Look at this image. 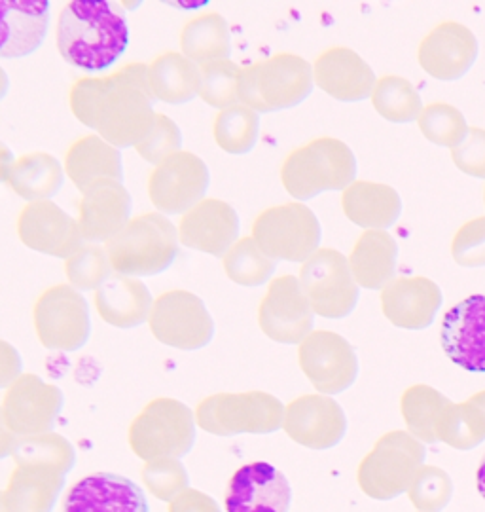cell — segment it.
I'll return each mask as SVG.
<instances>
[{
	"label": "cell",
	"mask_w": 485,
	"mask_h": 512,
	"mask_svg": "<svg viewBox=\"0 0 485 512\" xmlns=\"http://www.w3.org/2000/svg\"><path fill=\"white\" fill-rule=\"evenodd\" d=\"M180 48L190 61L199 65L228 61L232 37L226 19L215 12L190 19L180 33Z\"/></svg>",
	"instance_id": "obj_33"
},
{
	"label": "cell",
	"mask_w": 485,
	"mask_h": 512,
	"mask_svg": "<svg viewBox=\"0 0 485 512\" xmlns=\"http://www.w3.org/2000/svg\"><path fill=\"white\" fill-rule=\"evenodd\" d=\"M141 476L150 494L169 503L177 495L182 494L190 482L188 471L184 469L180 459L148 461L141 471Z\"/></svg>",
	"instance_id": "obj_42"
},
{
	"label": "cell",
	"mask_w": 485,
	"mask_h": 512,
	"mask_svg": "<svg viewBox=\"0 0 485 512\" xmlns=\"http://www.w3.org/2000/svg\"><path fill=\"white\" fill-rule=\"evenodd\" d=\"M110 262L107 251L95 245H86L78 249L65 262V275L74 289L93 291L99 289L110 277Z\"/></svg>",
	"instance_id": "obj_41"
},
{
	"label": "cell",
	"mask_w": 485,
	"mask_h": 512,
	"mask_svg": "<svg viewBox=\"0 0 485 512\" xmlns=\"http://www.w3.org/2000/svg\"><path fill=\"white\" fill-rule=\"evenodd\" d=\"M372 105L381 118L393 124L415 122L425 109L414 84L393 74L381 76L376 82L372 92Z\"/></svg>",
	"instance_id": "obj_36"
},
{
	"label": "cell",
	"mask_w": 485,
	"mask_h": 512,
	"mask_svg": "<svg viewBox=\"0 0 485 512\" xmlns=\"http://www.w3.org/2000/svg\"><path fill=\"white\" fill-rule=\"evenodd\" d=\"M131 215V196L122 183L99 184L82 196L78 226L88 241H108L126 228Z\"/></svg>",
	"instance_id": "obj_24"
},
{
	"label": "cell",
	"mask_w": 485,
	"mask_h": 512,
	"mask_svg": "<svg viewBox=\"0 0 485 512\" xmlns=\"http://www.w3.org/2000/svg\"><path fill=\"white\" fill-rule=\"evenodd\" d=\"M50 27L48 0H0V57L35 54Z\"/></svg>",
	"instance_id": "obj_22"
},
{
	"label": "cell",
	"mask_w": 485,
	"mask_h": 512,
	"mask_svg": "<svg viewBox=\"0 0 485 512\" xmlns=\"http://www.w3.org/2000/svg\"><path fill=\"white\" fill-rule=\"evenodd\" d=\"M63 512H150V507L137 482L116 473H93L72 486Z\"/></svg>",
	"instance_id": "obj_19"
},
{
	"label": "cell",
	"mask_w": 485,
	"mask_h": 512,
	"mask_svg": "<svg viewBox=\"0 0 485 512\" xmlns=\"http://www.w3.org/2000/svg\"><path fill=\"white\" fill-rule=\"evenodd\" d=\"M277 268V260L266 255L252 238L239 239L224 255L226 275L241 287H260Z\"/></svg>",
	"instance_id": "obj_38"
},
{
	"label": "cell",
	"mask_w": 485,
	"mask_h": 512,
	"mask_svg": "<svg viewBox=\"0 0 485 512\" xmlns=\"http://www.w3.org/2000/svg\"><path fill=\"white\" fill-rule=\"evenodd\" d=\"M196 416L177 399H154L129 427V446L143 461L182 459L196 444Z\"/></svg>",
	"instance_id": "obj_6"
},
{
	"label": "cell",
	"mask_w": 485,
	"mask_h": 512,
	"mask_svg": "<svg viewBox=\"0 0 485 512\" xmlns=\"http://www.w3.org/2000/svg\"><path fill=\"white\" fill-rule=\"evenodd\" d=\"M110 268L126 277H150L171 268L179 255V232L162 213H144L105 245Z\"/></svg>",
	"instance_id": "obj_4"
},
{
	"label": "cell",
	"mask_w": 485,
	"mask_h": 512,
	"mask_svg": "<svg viewBox=\"0 0 485 512\" xmlns=\"http://www.w3.org/2000/svg\"><path fill=\"white\" fill-rule=\"evenodd\" d=\"M12 458L18 467H44L67 476L76 463V452L65 437L57 433H42L18 437Z\"/></svg>",
	"instance_id": "obj_34"
},
{
	"label": "cell",
	"mask_w": 485,
	"mask_h": 512,
	"mask_svg": "<svg viewBox=\"0 0 485 512\" xmlns=\"http://www.w3.org/2000/svg\"><path fill=\"white\" fill-rule=\"evenodd\" d=\"M224 507L226 512H290L292 486L275 465L254 461L230 478Z\"/></svg>",
	"instance_id": "obj_14"
},
{
	"label": "cell",
	"mask_w": 485,
	"mask_h": 512,
	"mask_svg": "<svg viewBox=\"0 0 485 512\" xmlns=\"http://www.w3.org/2000/svg\"><path fill=\"white\" fill-rule=\"evenodd\" d=\"M315 84L342 103H360L372 97L378 82L372 67L357 52L334 46L324 50L313 65Z\"/></svg>",
	"instance_id": "obj_21"
},
{
	"label": "cell",
	"mask_w": 485,
	"mask_h": 512,
	"mask_svg": "<svg viewBox=\"0 0 485 512\" xmlns=\"http://www.w3.org/2000/svg\"><path fill=\"white\" fill-rule=\"evenodd\" d=\"M478 52V40L468 27L457 21H444L421 40L417 61L432 78L455 82L474 67Z\"/></svg>",
	"instance_id": "obj_17"
},
{
	"label": "cell",
	"mask_w": 485,
	"mask_h": 512,
	"mask_svg": "<svg viewBox=\"0 0 485 512\" xmlns=\"http://www.w3.org/2000/svg\"><path fill=\"white\" fill-rule=\"evenodd\" d=\"M10 92V78H8V74L4 73V69L0 67V101L8 95Z\"/></svg>",
	"instance_id": "obj_51"
},
{
	"label": "cell",
	"mask_w": 485,
	"mask_h": 512,
	"mask_svg": "<svg viewBox=\"0 0 485 512\" xmlns=\"http://www.w3.org/2000/svg\"><path fill=\"white\" fill-rule=\"evenodd\" d=\"M484 203H485V190H484Z\"/></svg>",
	"instance_id": "obj_53"
},
{
	"label": "cell",
	"mask_w": 485,
	"mask_h": 512,
	"mask_svg": "<svg viewBox=\"0 0 485 512\" xmlns=\"http://www.w3.org/2000/svg\"><path fill=\"white\" fill-rule=\"evenodd\" d=\"M182 147V133L179 126L165 114H156L154 128L137 145L139 156L148 164H162L169 156L180 152Z\"/></svg>",
	"instance_id": "obj_43"
},
{
	"label": "cell",
	"mask_w": 485,
	"mask_h": 512,
	"mask_svg": "<svg viewBox=\"0 0 485 512\" xmlns=\"http://www.w3.org/2000/svg\"><path fill=\"white\" fill-rule=\"evenodd\" d=\"M283 404L262 391L216 393L196 408V423L216 437L266 435L281 427Z\"/></svg>",
	"instance_id": "obj_7"
},
{
	"label": "cell",
	"mask_w": 485,
	"mask_h": 512,
	"mask_svg": "<svg viewBox=\"0 0 485 512\" xmlns=\"http://www.w3.org/2000/svg\"><path fill=\"white\" fill-rule=\"evenodd\" d=\"M201 99L215 109H230L239 101V76L241 69L228 61H215L201 65Z\"/></svg>",
	"instance_id": "obj_40"
},
{
	"label": "cell",
	"mask_w": 485,
	"mask_h": 512,
	"mask_svg": "<svg viewBox=\"0 0 485 512\" xmlns=\"http://www.w3.org/2000/svg\"><path fill=\"white\" fill-rule=\"evenodd\" d=\"M252 239L273 260L306 262L319 251L323 228L317 215L304 203H283L256 217Z\"/></svg>",
	"instance_id": "obj_8"
},
{
	"label": "cell",
	"mask_w": 485,
	"mask_h": 512,
	"mask_svg": "<svg viewBox=\"0 0 485 512\" xmlns=\"http://www.w3.org/2000/svg\"><path fill=\"white\" fill-rule=\"evenodd\" d=\"M18 234L29 249L65 260L84 247L78 220L50 200L23 207L18 217Z\"/></svg>",
	"instance_id": "obj_18"
},
{
	"label": "cell",
	"mask_w": 485,
	"mask_h": 512,
	"mask_svg": "<svg viewBox=\"0 0 485 512\" xmlns=\"http://www.w3.org/2000/svg\"><path fill=\"white\" fill-rule=\"evenodd\" d=\"M451 256L463 268L485 266V217L465 222L451 241Z\"/></svg>",
	"instance_id": "obj_44"
},
{
	"label": "cell",
	"mask_w": 485,
	"mask_h": 512,
	"mask_svg": "<svg viewBox=\"0 0 485 512\" xmlns=\"http://www.w3.org/2000/svg\"><path fill=\"white\" fill-rule=\"evenodd\" d=\"M0 512H6V509H4V501H2V492H0Z\"/></svg>",
	"instance_id": "obj_52"
},
{
	"label": "cell",
	"mask_w": 485,
	"mask_h": 512,
	"mask_svg": "<svg viewBox=\"0 0 485 512\" xmlns=\"http://www.w3.org/2000/svg\"><path fill=\"white\" fill-rule=\"evenodd\" d=\"M95 308L101 319L116 329L143 325L152 311V294L143 281L126 275H110L95 293Z\"/></svg>",
	"instance_id": "obj_26"
},
{
	"label": "cell",
	"mask_w": 485,
	"mask_h": 512,
	"mask_svg": "<svg viewBox=\"0 0 485 512\" xmlns=\"http://www.w3.org/2000/svg\"><path fill=\"white\" fill-rule=\"evenodd\" d=\"M300 365L317 389L338 393L353 382L357 363L347 342L330 332L309 336L300 348Z\"/></svg>",
	"instance_id": "obj_23"
},
{
	"label": "cell",
	"mask_w": 485,
	"mask_h": 512,
	"mask_svg": "<svg viewBox=\"0 0 485 512\" xmlns=\"http://www.w3.org/2000/svg\"><path fill=\"white\" fill-rule=\"evenodd\" d=\"M63 391L42 382L35 374H21L2 399L6 427L16 437L50 433L63 410Z\"/></svg>",
	"instance_id": "obj_13"
},
{
	"label": "cell",
	"mask_w": 485,
	"mask_h": 512,
	"mask_svg": "<svg viewBox=\"0 0 485 512\" xmlns=\"http://www.w3.org/2000/svg\"><path fill=\"white\" fill-rule=\"evenodd\" d=\"M476 488H478V492L484 497L485 501V456L480 461V467L476 471Z\"/></svg>",
	"instance_id": "obj_50"
},
{
	"label": "cell",
	"mask_w": 485,
	"mask_h": 512,
	"mask_svg": "<svg viewBox=\"0 0 485 512\" xmlns=\"http://www.w3.org/2000/svg\"><path fill=\"white\" fill-rule=\"evenodd\" d=\"M381 300L391 321L419 329L431 323L442 304V293L427 277H400L385 285Z\"/></svg>",
	"instance_id": "obj_27"
},
{
	"label": "cell",
	"mask_w": 485,
	"mask_h": 512,
	"mask_svg": "<svg viewBox=\"0 0 485 512\" xmlns=\"http://www.w3.org/2000/svg\"><path fill=\"white\" fill-rule=\"evenodd\" d=\"M215 141L218 147L228 154H249L256 147L260 133V118L258 112L235 105L230 109L220 110L215 120Z\"/></svg>",
	"instance_id": "obj_37"
},
{
	"label": "cell",
	"mask_w": 485,
	"mask_h": 512,
	"mask_svg": "<svg viewBox=\"0 0 485 512\" xmlns=\"http://www.w3.org/2000/svg\"><path fill=\"white\" fill-rule=\"evenodd\" d=\"M300 285L311 308L330 319L345 317L359 298L349 258L336 249H319L309 256L300 270Z\"/></svg>",
	"instance_id": "obj_11"
},
{
	"label": "cell",
	"mask_w": 485,
	"mask_h": 512,
	"mask_svg": "<svg viewBox=\"0 0 485 512\" xmlns=\"http://www.w3.org/2000/svg\"><path fill=\"white\" fill-rule=\"evenodd\" d=\"M14 162H16V160H14L12 150L0 141V183H6L8 171H10V167L14 165Z\"/></svg>",
	"instance_id": "obj_49"
},
{
	"label": "cell",
	"mask_w": 485,
	"mask_h": 512,
	"mask_svg": "<svg viewBox=\"0 0 485 512\" xmlns=\"http://www.w3.org/2000/svg\"><path fill=\"white\" fill-rule=\"evenodd\" d=\"M65 171L82 194L99 184L124 181L120 150L99 135H88L72 143L65 154Z\"/></svg>",
	"instance_id": "obj_25"
},
{
	"label": "cell",
	"mask_w": 485,
	"mask_h": 512,
	"mask_svg": "<svg viewBox=\"0 0 485 512\" xmlns=\"http://www.w3.org/2000/svg\"><path fill=\"white\" fill-rule=\"evenodd\" d=\"M23 361L18 349L10 342L0 340V389L10 387L21 376Z\"/></svg>",
	"instance_id": "obj_47"
},
{
	"label": "cell",
	"mask_w": 485,
	"mask_h": 512,
	"mask_svg": "<svg viewBox=\"0 0 485 512\" xmlns=\"http://www.w3.org/2000/svg\"><path fill=\"white\" fill-rule=\"evenodd\" d=\"M16 440H18V437H16V435L6 427V423H4V416H2V410H0V459L12 456V450H14Z\"/></svg>",
	"instance_id": "obj_48"
},
{
	"label": "cell",
	"mask_w": 485,
	"mask_h": 512,
	"mask_svg": "<svg viewBox=\"0 0 485 512\" xmlns=\"http://www.w3.org/2000/svg\"><path fill=\"white\" fill-rule=\"evenodd\" d=\"M417 124L425 139L444 148L459 147L470 129L463 112L442 101L427 105L417 118Z\"/></svg>",
	"instance_id": "obj_39"
},
{
	"label": "cell",
	"mask_w": 485,
	"mask_h": 512,
	"mask_svg": "<svg viewBox=\"0 0 485 512\" xmlns=\"http://www.w3.org/2000/svg\"><path fill=\"white\" fill-rule=\"evenodd\" d=\"M209 183L205 162L192 152L180 150L156 165L148 179V196L160 213L180 215L205 198Z\"/></svg>",
	"instance_id": "obj_12"
},
{
	"label": "cell",
	"mask_w": 485,
	"mask_h": 512,
	"mask_svg": "<svg viewBox=\"0 0 485 512\" xmlns=\"http://www.w3.org/2000/svg\"><path fill=\"white\" fill-rule=\"evenodd\" d=\"M150 330L158 342L182 351L207 348L215 336V321L203 300L188 291L160 294L148 317Z\"/></svg>",
	"instance_id": "obj_9"
},
{
	"label": "cell",
	"mask_w": 485,
	"mask_h": 512,
	"mask_svg": "<svg viewBox=\"0 0 485 512\" xmlns=\"http://www.w3.org/2000/svg\"><path fill=\"white\" fill-rule=\"evenodd\" d=\"M451 160L457 169L474 179H485V129H468L465 141L451 148Z\"/></svg>",
	"instance_id": "obj_45"
},
{
	"label": "cell",
	"mask_w": 485,
	"mask_h": 512,
	"mask_svg": "<svg viewBox=\"0 0 485 512\" xmlns=\"http://www.w3.org/2000/svg\"><path fill=\"white\" fill-rule=\"evenodd\" d=\"M342 420L338 404L321 397H302L288 406V435L304 444H317L324 433L334 429L336 421Z\"/></svg>",
	"instance_id": "obj_35"
},
{
	"label": "cell",
	"mask_w": 485,
	"mask_h": 512,
	"mask_svg": "<svg viewBox=\"0 0 485 512\" xmlns=\"http://www.w3.org/2000/svg\"><path fill=\"white\" fill-rule=\"evenodd\" d=\"M345 217L364 230H385L402 215V200L393 186L355 181L342 194Z\"/></svg>",
	"instance_id": "obj_28"
},
{
	"label": "cell",
	"mask_w": 485,
	"mask_h": 512,
	"mask_svg": "<svg viewBox=\"0 0 485 512\" xmlns=\"http://www.w3.org/2000/svg\"><path fill=\"white\" fill-rule=\"evenodd\" d=\"M398 264V243L385 230H366L355 243L349 266L357 285L381 289L393 281Z\"/></svg>",
	"instance_id": "obj_30"
},
{
	"label": "cell",
	"mask_w": 485,
	"mask_h": 512,
	"mask_svg": "<svg viewBox=\"0 0 485 512\" xmlns=\"http://www.w3.org/2000/svg\"><path fill=\"white\" fill-rule=\"evenodd\" d=\"M313 67L296 54H275L239 76V101L254 112H277L302 105L313 92Z\"/></svg>",
	"instance_id": "obj_5"
},
{
	"label": "cell",
	"mask_w": 485,
	"mask_h": 512,
	"mask_svg": "<svg viewBox=\"0 0 485 512\" xmlns=\"http://www.w3.org/2000/svg\"><path fill=\"white\" fill-rule=\"evenodd\" d=\"M357 179V158L340 139L319 137L288 154L281 181L288 194L300 202L313 200L328 190H345Z\"/></svg>",
	"instance_id": "obj_3"
},
{
	"label": "cell",
	"mask_w": 485,
	"mask_h": 512,
	"mask_svg": "<svg viewBox=\"0 0 485 512\" xmlns=\"http://www.w3.org/2000/svg\"><path fill=\"white\" fill-rule=\"evenodd\" d=\"M129 25L108 2H69L57 19V50L76 69L101 73L110 69L129 46Z\"/></svg>",
	"instance_id": "obj_2"
},
{
	"label": "cell",
	"mask_w": 485,
	"mask_h": 512,
	"mask_svg": "<svg viewBox=\"0 0 485 512\" xmlns=\"http://www.w3.org/2000/svg\"><path fill=\"white\" fill-rule=\"evenodd\" d=\"M36 336L44 348L78 351L90 340L91 319L88 302L69 285H55L35 302Z\"/></svg>",
	"instance_id": "obj_10"
},
{
	"label": "cell",
	"mask_w": 485,
	"mask_h": 512,
	"mask_svg": "<svg viewBox=\"0 0 485 512\" xmlns=\"http://www.w3.org/2000/svg\"><path fill=\"white\" fill-rule=\"evenodd\" d=\"M258 321L266 336L281 344L300 342L313 327V313L300 279L281 275L262 298Z\"/></svg>",
	"instance_id": "obj_16"
},
{
	"label": "cell",
	"mask_w": 485,
	"mask_h": 512,
	"mask_svg": "<svg viewBox=\"0 0 485 512\" xmlns=\"http://www.w3.org/2000/svg\"><path fill=\"white\" fill-rule=\"evenodd\" d=\"M65 475L44 467H16L2 501L6 512H52Z\"/></svg>",
	"instance_id": "obj_29"
},
{
	"label": "cell",
	"mask_w": 485,
	"mask_h": 512,
	"mask_svg": "<svg viewBox=\"0 0 485 512\" xmlns=\"http://www.w3.org/2000/svg\"><path fill=\"white\" fill-rule=\"evenodd\" d=\"M169 512H220V507L211 495L186 488L169 503Z\"/></svg>",
	"instance_id": "obj_46"
},
{
	"label": "cell",
	"mask_w": 485,
	"mask_h": 512,
	"mask_svg": "<svg viewBox=\"0 0 485 512\" xmlns=\"http://www.w3.org/2000/svg\"><path fill=\"white\" fill-rule=\"evenodd\" d=\"M148 82L154 99L167 105H186L199 93L201 69L186 55L165 52L148 65Z\"/></svg>",
	"instance_id": "obj_31"
},
{
	"label": "cell",
	"mask_w": 485,
	"mask_h": 512,
	"mask_svg": "<svg viewBox=\"0 0 485 512\" xmlns=\"http://www.w3.org/2000/svg\"><path fill=\"white\" fill-rule=\"evenodd\" d=\"M148 65L129 63L103 78H80L72 84V114L86 128L116 148L137 147L154 128Z\"/></svg>",
	"instance_id": "obj_1"
},
{
	"label": "cell",
	"mask_w": 485,
	"mask_h": 512,
	"mask_svg": "<svg viewBox=\"0 0 485 512\" xmlns=\"http://www.w3.org/2000/svg\"><path fill=\"white\" fill-rule=\"evenodd\" d=\"M237 236L239 217L234 207L215 198L201 200L180 219V243L207 255H226Z\"/></svg>",
	"instance_id": "obj_20"
},
{
	"label": "cell",
	"mask_w": 485,
	"mask_h": 512,
	"mask_svg": "<svg viewBox=\"0 0 485 512\" xmlns=\"http://www.w3.org/2000/svg\"><path fill=\"white\" fill-rule=\"evenodd\" d=\"M440 344L453 365L485 374V294L468 296L444 315Z\"/></svg>",
	"instance_id": "obj_15"
},
{
	"label": "cell",
	"mask_w": 485,
	"mask_h": 512,
	"mask_svg": "<svg viewBox=\"0 0 485 512\" xmlns=\"http://www.w3.org/2000/svg\"><path fill=\"white\" fill-rule=\"evenodd\" d=\"M6 183L27 202H44L55 196L65 183L63 167L54 156L35 152L21 156L8 171Z\"/></svg>",
	"instance_id": "obj_32"
}]
</instances>
